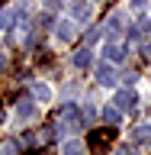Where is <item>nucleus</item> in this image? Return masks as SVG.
Here are the masks:
<instances>
[{
    "mask_svg": "<svg viewBox=\"0 0 151 155\" xmlns=\"http://www.w3.org/2000/svg\"><path fill=\"white\" fill-rule=\"evenodd\" d=\"M116 155H132V149H129V145H122V149H119Z\"/></svg>",
    "mask_w": 151,
    "mask_h": 155,
    "instance_id": "obj_18",
    "label": "nucleus"
},
{
    "mask_svg": "<svg viewBox=\"0 0 151 155\" xmlns=\"http://www.w3.org/2000/svg\"><path fill=\"white\" fill-rule=\"evenodd\" d=\"M80 113H77L74 107H64V113H61V129H68V133H74V129H80Z\"/></svg>",
    "mask_w": 151,
    "mask_h": 155,
    "instance_id": "obj_2",
    "label": "nucleus"
},
{
    "mask_svg": "<svg viewBox=\"0 0 151 155\" xmlns=\"http://www.w3.org/2000/svg\"><path fill=\"white\" fill-rule=\"evenodd\" d=\"M113 107L122 110V113H129V110L135 107V94H132V91H119V94L113 97Z\"/></svg>",
    "mask_w": 151,
    "mask_h": 155,
    "instance_id": "obj_3",
    "label": "nucleus"
},
{
    "mask_svg": "<svg viewBox=\"0 0 151 155\" xmlns=\"http://www.w3.org/2000/svg\"><path fill=\"white\" fill-rule=\"evenodd\" d=\"M3 155H19V142H7L3 145Z\"/></svg>",
    "mask_w": 151,
    "mask_h": 155,
    "instance_id": "obj_17",
    "label": "nucleus"
},
{
    "mask_svg": "<svg viewBox=\"0 0 151 155\" xmlns=\"http://www.w3.org/2000/svg\"><path fill=\"white\" fill-rule=\"evenodd\" d=\"M103 116L109 120V123H119V120H122V110H116V107H106V110H103Z\"/></svg>",
    "mask_w": 151,
    "mask_h": 155,
    "instance_id": "obj_14",
    "label": "nucleus"
},
{
    "mask_svg": "<svg viewBox=\"0 0 151 155\" xmlns=\"http://www.w3.org/2000/svg\"><path fill=\"white\" fill-rule=\"evenodd\" d=\"M106 26H109V36H119V32H122V16H119V13H116V16H109V23H106Z\"/></svg>",
    "mask_w": 151,
    "mask_h": 155,
    "instance_id": "obj_11",
    "label": "nucleus"
},
{
    "mask_svg": "<svg viewBox=\"0 0 151 155\" xmlns=\"http://www.w3.org/2000/svg\"><path fill=\"white\" fill-rule=\"evenodd\" d=\"M3 68H7V55H3V52H0V71H3Z\"/></svg>",
    "mask_w": 151,
    "mask_h": 155,
    "instance_id": "obj_19",
    "label": "nucleus"
},
{
    "mask_svg": "<svg viewBox=\"0 0 151 155\" xmlns=\"http://www.w3.org/2000/svg\"><path fill=\"white\" fill-rule=\"evenodd\" d=\"M19 19H23V7H7L3 13H0V29L13 26V23H19Z\"/></svg>",
    "mask_w": 151,
    "mask_h": 155,
    "instance_id": "obj_4",
    "label": "nucleus"
},
{
    "mask_svg": "<svg viewBox=\"0 0 151 155\" xmlns=\"http://www.w3.org/2000/svg\"><path fill=\"white\" fill-rule=\"evenodd\" d=\"M36 97L42 100V104H48V100H52V91H48L45 84H39V87H36Z\"/></svg>",
    "mask_w": 151,
    "mask_h": 155,
    "instance_id": "obj_15",
    "label": "nucleus"
},
{
    "mask_svg": "<svg viewBox=\"0 0 151 155\" xmlns=\"http://www.w3.org/2000/svg\"><path fill=\"white\" fill-rule=\"evenodd\" d=\"M64 155H87V149H84V142L71 139V142H64Z\"/></svg>",
    "mask_w": 151,
    "mask_h": 155,
    "instance_id": "obj_9",
    "label": "nucleus"
},
{
    "mask_svg": "<svg viewBox=\"0 0 151 155\" xmlns=\"http://www.w3.org/2000/svg\"><path fill=\"white\" fill-rule=\"evenodd\" d=\"M36 155H48V152H36Z\"/></svg>",
    "mask_w": 151,
    "mask_h": 155,
    "instance_id": "obj_20",
    "label": "nucleus"
},
{
    "mask_svg": "<svg viewBox=\"0 0 151 155\" xmlns=\"http://www.w3.org/2000/svg\"><path fill=\"white\" fill-rule=\"evenodd\" d=\"M145 32H151V19H138V23H135V29H132V36H135V39L145 36Z\"/></svg>",
    "mask_w": 151,
    "mask_h": 155,
    "instance_id": "obj_12",
    "label": "nucleus"
},
{
    "mask_svg": "<svg viewBox=\"0 0 151 155\" xmlns=\"http://www.w3.org/2000/svg\"><path fill=\"white\" fill-rule=\"evenodd\" d=\"M106 58H109V61H122V58H125V48L116 45V42H109V45H106Z\"/></svg>",
    "mask_w": 151,
    "mask_h": 155,
    "instance_id": "obj_8",
    "label": "nucleus"
},
{
    "mask_svg": "<svg viewBox=\"0 0 151 155\" xmlns=\"http://www.w3.org/2000/svg\"><path fill=\"white\" fill-rule=\"evenodd\" d=\"M71 16H74L77 23H87V19H90V3H87V0H74V3H71Z\"/></svg>",
    "mask_w": 151,
    "mask_h": 155,
    "instance_id": "obj_5",
    "label": "nucleus"
},
{
    "mask_svg": "<svg viewBox=\"0 0 151 155\" xmlns=\"http://www.w3.org/2000/svg\"><path fill=\"white\" fill-rule=\"evenodd\" d=\"M32 113H36V104H32L29 97H19V104H16V116H19V120H29Z\"/></svg>",
    "mask_w": 151,
    "mask_h": 155,
    "instance_id": "obj_7",
    "label": "nucleus"
},
{
    "mask_svg": "<svg viewBox=\"0 0 151 155\" xmlns=\"http://www.w3.org/2000/svg\"><path fill=\"white\" fill-rule=\"evenodd\" d=\"M96 81H100V84H116V71H113V65H100L96 68Z\"/></svg>",
    "mask_w": 151,
    "mask_h": 155,
    "instance_id": "obj_6",
    "label": "nucleus"
},
{
    "mask_svg": "<svg viewBox=\"0 0 151 155\" xmlns=\"http://www.w3.org/2000/svg\"><path fill=\"white\" fill-rule=\"evenodd\" d=\"M74 65L77 68H87V65H90V48H77V52H74Z\"/></svg>",
    "mask_w": 151,
    "mask_h": 155,
    "instance_id": "obj_10",
    "label": "nucleus"
},
{
    "mask_svg": "<svg viewBox=\"0 0 151 155\" xmlns=\"http://www.w3.org/2000/svg\"><path fill=\"white\" fill-rule=\"evenodd\" d=\"M58 39H74V29H71V23H58Z\"/></svg>",
    "mask_w": 151,
    "mask_h": 155,
    "instance_id": "obj_13",
    "label": "nucleus"
},
{
    "mask_svg": "<svg viewBox=\"0 0 151 155\" xmlns=\"http://www.w3.org/2000/svg\"><path fill=\"white\" fill-rule=\"evenodd\" d=\"M113 142H116V129H90V149L96 155H103Z\"/></svg>",
    "mask_w": 151,
    "mask_h": 155,
    "instance_id": "obj_1",
    "label": "nucleus"
},
{
    "mask_svg": "<svg viewBox=\"0 0 151 155\" xmlns=\"http://www.w3.org/2000/svg\"><path fill=\"white\" fill-rule=\"evenodd\" d=\"M135 139H138V142H142V139H151V126H138V129H135Z\"/></svg>",
    "mask_w": 151,
    "mask_h": 155,
    "instance_id": "obj_16",
    "label": "nucleus"
}]
</instances>
